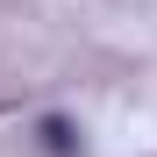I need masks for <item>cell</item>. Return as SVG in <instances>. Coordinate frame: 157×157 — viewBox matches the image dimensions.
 <instances>
[{"instance_id":"cell-1","label":"cell","mask_w":157,"mask_h":157,"mask_svg":"<svg viewBox=\"0 0 157 157\" xmlns=\"http://www.w3.org/2000/svg\"><path fill=\"white\" fill-rule=\"evenodd\" d=\"M43 150H57V157H71V150H78V136H71L64 121H43Z\"/></svg>"}]
</instances>
